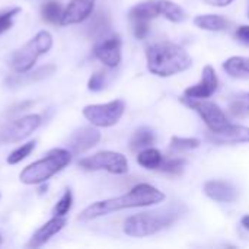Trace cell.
Instances as JSON below:
<instances>
[{"mask_svg":"<svg viewBox=\"0 0 249 249\" xmlns=\"http://www.w3.org/2000/svg\"><path fill=\"white\" fill-rule=\"evenodd\" d=\"M165 200V194L159 191L156 187L150 184H137L127 194L112 197L108 200L96 201L88 206L79 216V220L88 222L93 220L120 210L136 209V207H147L153 204H159Z\"/></svg>","mask_w":249,"mask_h":249,"instance_id":"1","label":"cell"},{"mask_svg":"<svg viewBox=\"0 0 249 249\" xmlns=\"http://www.w3.org/2000/svg\"><path fill=\"white\" fill-rule=\"evenodd\" d=\"M147 70L159 77H169L188 70L193 58L188 51L171 41L156 42L146 50Z\"/></svg>","mask_w":249,"mask_h":249,"instance_id":"2","label":"cell"},{"mask_svg":"<svg viewBox=\"0 0 249 249\" xmlns=\"http://www.w3.org/2000/svg\"><path fill=\"white\" fill-rule=\"evenodd\" d=\"M184 213H185V206L181 203L171 204L168 207L153 210V212L139 213V214L130 216L124 222L123 231L125 235L131 238L152 236L172 226Z\"/></svg>","mask_w":249,"mask_h":249,"instance_id":"3","label":"cell"},{"mask_svg":"<svg viewBox=\"0 0 249 249\" xmlns=\"http://www.w3.org/2000/svg\"><path fill=\"white\" fill-rule=\"evenodd\" d=\"M71 156L73 153L69 149H53L42 159L23 168L19 174V179L26 185H39L47 182L71 162Z\"/></svg>","mask_w":249,"mask_h":249,"instance_id":"4","label":"cell"},{"mask_svg":"<svg viewBox=\"0 0 249 249\" xmlns=\"http://www.w3.org/2000/svg\"><path fill=\"white\" fill-rule=\"evenodd\" d=\"M51 48H53V35L48 31H39L22 48L16 50L12 54L9 66L18 74L26 73L32 70L36 60L41 55L47 54Z\"/></svg>","mask_w":249,"mask_h":249,"instance_id":"5","label":"cell"},{"mask_svg":"<svg viewBox=\"0 0 249 249\" xmlns=\"http://www.w3.org/2000/svg\"><path fill=\"white\" fill-rule=\"evenodd\" d=\"M125 104L121 99H115L107 104H92L82 109L83 117L95 127H112L124 115Z\"/></svg>","mask_w":249,"mask_h":249,"instance_id":"6","label":"cell"},{"mask_svg":"<svg viewBox=\"0 0 249 249\" xmlns=\"http://www.w3.org/2000/svg\"><path fill=\"white\" fill-rule=\"evenodd\" d=\"M79 166L86 171H107L114 175L128 172V160L124 155L112 150H102L79 160Z\"/></svg>","mask_w":249,"mask_h":249,"instance_id":"7","label":"cell"},{"mask_svg":"<svg viewBox=\"0 0 249 249\" xmlns=\"http://www.w3.org/2000/svg\"><path fill=\"white\" fill-rule=\"evenodd\" d=\"M181 101L187 107L194 109L203 118L204 124L209 127L210 131H219L229 124L226 114L214 102H210L206 99H194V98H188V96H184Z\"/></svg>","mask_w":249,"mask_h":249,"instance_id":"8","label":"cell"},{"mask_svg":"<svg viewBox=\"0 0 249 249\" xmlns=\"http://www.w3.org/2000/svg\"><path fill=\"white\" fill-rule=\"evenodd\" d=\"M41 121L38 114H28L9 123L0 133V143H19L25 140L41 125Z\"/></svg>","mask_w":249,"mask_h":249,"instance_id":"9","label":"cell"},{"mask_svg":"<svg viewBox=\"0 0 249 249\" xmlns=\"http://www.w3.org/2000/svg\"><path fill=\"white\" fill-rule=\"evenodd\" d=\"M101 142V133L95 125L77 128L67 140V149L73 155H80L95 147Z\"/></svg>","mask_w":249,"mask_h":249,"instance_id":"10","label":"cell"},{"mask_svg":"<svg viewBox=\"0 0 249 249\" xmlns=\"http://www.w3.org/2000/svg\"><path fill=\"white\" fill-rule=\"evenodd\" d=\"M121 38L114 35L98 42L93 48V54L102 64L109 69H115L121 63Z\"/></svg>","mask_w":249,"mask_h":249,"instance_id":"11","label":"cell"},{"mask_svg":"<svg viewBox=\"0 0 249 249\" xmlns=\"http://www.w3.org/2000/svg\"><path fill=\"white\" fill-rule=\"evenodd\" d=\"M217 86H219V80H217L216 70L210 64H207L201 71L200 82L187 88L184 90V96L194 98V99H207L212 95H214Z\"/></svg>","mask_w":249,"mask_h":249,"instance_id":"12","label":"cell"},{"mask_svg":"<svg viewBox=\"0 0 249 249\" xmlns=\"http://www.w3.org/2000/svg\"><path fill=\"white\" fill-rule=\"evenodd\" d=\"M95 7V0H71L63 10L60 25H76L90 18Z\"/></svg>","mask_w":249,"mask_h":249,"instance_id":"13","label":"cell"},{"mask_svg":"<svg viewBox=\"0 0 249 249\" xmlns=\"http://www.w3.org/2000/svg\"><path fill=\"white\" fill-rule=\"evenodd\" d=\"M209 139L219 144H238L249 143V127L239 124H228L219 131H210Z\"/></svg>","mask_w":249,"mask_h":249,"instance_id":"14","label":"cell"},{"mask_svg":"<svg viewBox=\"0 0 249 249\" xmlns=\"http://www.w3.org/2000/svg\"><path fill=\"white\" fill-rule=\"evenodd\" d=\"M67 220L64 216H54L53 219H50L47 223H44L29 239V242L26 244L28 248H39L42 245H45L54 235H57L60 231H63V228L66 226Z\"/></svg>","mask_w":249,"mask_h":249,"instance_id":"15","label":"cell"},{"mask_svg":"<svg viewBox=\"0 0 249 249\" xmlns=\"http://www.w3.org/2000/svg\"><path fill=\"white\" fill-rule=\"evenodd\" d=\"M204 194L219 203H233L238 198V190L233 184L222 179H212L204 184Z\"/></svg>","mask_w":249,"mask_h":249,"instance_id":"16","label":"cell"},{"mask_svg":"<svg viewBox=\"0 0 249 249\" xmlns=\"http://www.w3.org/2000/svg\"><path fill=\"white\" fill-rule=\"evenodd\" d=\"M55 71V66L54 64H45V66H41L38 67L36 70L34 71H26V73H20V74H15L12 77H9L6 82L10 85V86H20V85H26V83H32V82H38V80H42V79H47L50 77L53 73Z\"/></svg>","mask_w":249,"mask_h":249,"instance_id":"17","label":"cell"},{"mask_svg":"<svg viewBox=\"0 0 249 249\" xmlns=\"http://www.w3.org/2000/svg\"><path fill=\"white\" fill-rule=\"evenodd\" d=\"M194 25L200 29L204 31H212V32H220L228 29L229 26V20L226 18H223L222 15H213V13H207V15H198L194 18Z\"/></svg>","mask_w":249,"mask_h":249,"instance_id":"18","label":"cell"},{"mask_svg":"<svg viewBox=\"0 0 249 249\" xmlns=\"http://www.w3.org/2000/svg\"><path fill=\"white\" fill-rule=\"evenodd\" d=\"M223 70L235 79H249V57L233 55L223 63Z\"/></svg>","mask_w":249,"mask_h":249,"instance_id":"19","label":"cell"},{"mask_svg":"<svg viewBox=\"0 0 249 249\" xmlns=\"http://www.w3.org/2000/svg\"><path fill=\"white\" fill-rule=\"evenodd\" d=\"M156 6H158L159 16H162L174 23L182 22L187 18L185 10L172 0H156Z\"/></svg>","mask_w":249,"mask_h":249,"instance_id":"20","label":"cell"},{"mask_svg":"<svg viewBox=\"0 0 249 249\" xmlns=\"http://www.w3.org/2000/svg\"><path fill=\"white\" fill-rule=\"evenodd\" d=\"M156 140V136H155V131L149 127H139L131 139H130V149L133 152H140L146 147H150Z\"/></svg>","mask_w":249,"mask_h":249,"instance_id":"21","label":"cell"},{"mask_svg":"<svg viewBox=\"0 0 249 249\" xmlns=\"http://www.w3.org/2000/svg\"><path fill=\"white\" fill-rule=\"evenodd\" d=\"M162 160V153L155 147H146L137 155V163L146 169H159Z\"/></svg>","mask_w":249,"mask_h":249,"instance_id":"22","label":"cell"},{"mask_svg":"<svg viewBox=\"0 0 249 249\" xmlns=\"http://www.w3.org/2000/svg\"><path fill=\"white\" fill-rule=\"evenodd\" d=\"M109 28H111V22H109L108 16L105 13L99 12L92 18V20L88 26V32L92 38H101L109 31Z\"/></svg>","mask_w":249,"mask_h":249,"instance_id":"23","label":"cell"},{"mask_svg":"<svg viewBox=\"0 0 249 249\" xmlns=\"http://www.w3.org/2000/svg\"><path fill=\"white\" fill-rule=\"evenodd\" d=\"M63 7L58 1L55 0H48L42 4L41 7V16L45 22L48 23H58L60 25V20H61V15H63Z\"/></svg>","mask_w":249,"mask_h":249,"instance_id":"24","label":"cell"},{"mask_svg":"<svg viewBox=\"0 0 249 249\" xmlns=\"http://www.w3.org/2000/svg\"><path fill=\"white\" fill-rule=\"evenodd\" d=\"M201 142L194 137H178L174 136L171 139V150L172 152H188L200 147Z\"/></svg>","mask_w":249,"mask_h":249,"instance_id":"25","label":"cell"},{"mask_svg":"<svg viewBox=\"0 0 249 249\" xmlns=\"http://www.w3.org/2000/svg\"><path fill=\"white\" fill-rule=\"evenodd\" d=\"M35 144H36L35 140H34V142H28V143H25V144H20V146L16 147L13 152H10V155L7 156L6 162H7L9 165H16V163L22 162L23 159H26V158L34 152Z\"/></svg>","mask_w":249,"mask_h":249,"instance_id":"26","label":"cell"},{"mask_svg":"<svg viewBox=\"0 0 249 249\" xmlns=\"http://www.w3.org/2000/svg\"><path fill=\"white\" fill-rule=\"evenodd\" d=\"M187 165V160L184 158H172L168 160H162L159 169L165 174H171V175H179L184 168Z\"/></svg>","mask_w":249,"mask_h":249,"instance_id":"27","label":"cell"},{"mask_svg":"<svg viewBox=\"0 0 249 249\" xmlns=\"http://www.w3.org/2000/svg\"><path fill=\"white\" fill-rule=\"evenodd\" d=\"M71 206H73V194H71V191L67 188V190L64 191V194L61 196V198H60V200L57 201V204L54 206L53 214H54V216H66V214L70 212Z\"/></svg>","mask_w":249,"mask_h":249,"instance_id":"28","label":"cell"},{"mask_svg":"<svg viewBox=\"0 0 249 249\" xmlns=\"http://www.w3.org/2000/svg\"><path fill=\"white\" fill-rule=\"evenodd\" d=\"M20 12V7H13L10 10H6L3 13H0V35L6 31H9L13 25V19L15 16Z\"/></svg>","mask_w":249,"mask_h":249,"instance_id":"29","label":"cell"},{"mask_svg":"<svg viewBox=\"0 0 249 249\" xmlns=\"http://www.w3.org/2000/svg\"><path fill=\"white\" fill-rule=\"evenodd\" d=\"M232 109L233 112H249V92L239 93L232 101Z\"/></svg>","mask_w":249,"mask_h":249,"instance_id":"30","label":"cell"},{"mask_svg":"<svg viewBox=\"0 0 249 249\" xmlns=\"http://www.w3.org/2000/svg\"><path fill=\"white\" fill-rule=\"evenodd\" d=\"M105 88V74L102 71H96L90 76L88 82V89L92 92H99Z\"/></svg>","mask_w":249,"mask_h":249,"instance_id":"31","label":"cell"},{"mask_svg":"<svg viewBox=\"0 0 249 249\" xmlns=\"http://www.w3.org/2000/svg\"><path fill=\"white\" fill-rule=\"evenodd\" d=\"M149 32V22L147 20H136L134 22V35L136 38L142 39Z\"/></svg>","mask_w":249,"mask_h":249,"instance_id":"32","label":"cell"},{"mask_svg":"<svg viewBox=\"0 0 249 249\" xmlns=\"http://www.w3.org/2000/svg\"><path fill=\"white\" fill-rule=\"evenodd\" d=\"M236 38L239 42L249 47V25H241L236 29Z\"/></svg>","mask_w":249,"mask_h":249,"instance_id":"33","label":"cell"},{"mask_svg":"<svg viewBox=\"0 0 249 249\" xmlns=\"http://www.w3.org/2000/svg\"><path fill=\"white\" fill-rule=\"evenodd\" d=\"M206 3L212 4V6H217V7H223V6H229L233 0H204Z\"/></svg>","mask_w":249,"mask_h":249,"instance_id":"34","label":"cell"},{"mask_svg":"<svg viewBox=\"0 0 249 249\" xmlns=\"http://www.w3.org/2000/svg\"><path fill=\"white\" fill-rule=\"evenodd\" d=\"M241 223H242V226H244L247 231H249V214H247V216H244V217H242Z\"/></svg>","mask_w":249,"mask_h":249,"instance_id":"35","label":"cell"},{"mask_svg":"<svg viewBox=\"0 0 249 249\" xmlns=\"http://www.w3.org/2000/svg\"><path fill=\"white\" fill-rule=\"evenodd\" d=\"M41 187H39V194H44V193H47V188H48V185L45 184V182H42V184H39Z\"/></svg>","mask_w":249,"mask_h":249,"instance_id":"36","label":"cell"},{"mask_svg":"<svg viewBox=\"0 0 249 249\" xmlns=\"http://www.w3.org/2000/svg\"><path fill=\"white\" fill-rule=\"evenodd\" d=\"M1 241H3V239H1V235H0V245H1Z\"/></svg>","mask_w":249,"mask_h":249,"instance_id":"37","label":"cell"},{"mask_svg":"<svg viewBox=\"0 0 249 249\" xmlns=\"http://www.w3.org/2000/svg\"><path fill=\"white\" fill-rule=\"evenodd\" d=\"M0 197H1V194H0Z\"/></svg>","mask_w":249,"mask_h":249,"instance_id":"38","label":"cell"}]
</instances>
